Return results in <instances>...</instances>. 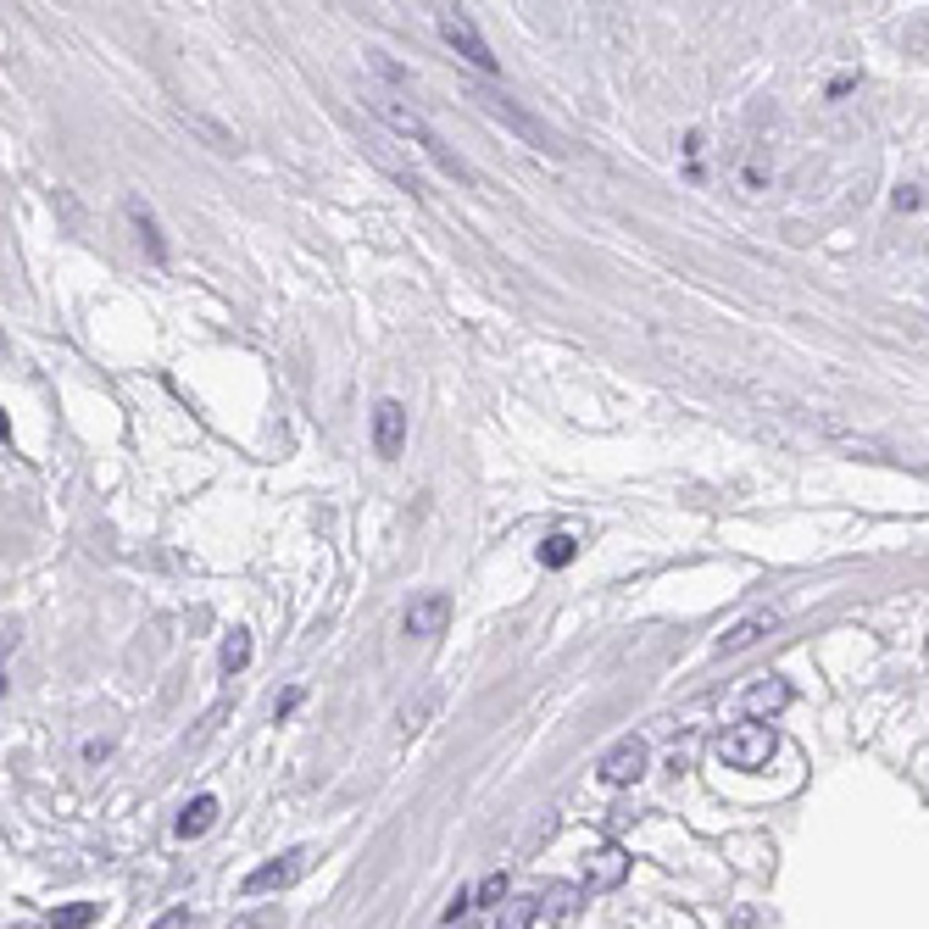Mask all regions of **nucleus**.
<instances>
[{"label":"nucleus","mask_w":929,"mask_h":929,"mask_svg":"<svg viewBox=\"0 0 929 929\" xmlns=\"http://www.w3.org/2000/svg\"><path fill=\"white\" fill-rule=\"evenodd\" d=\"M573 557H579V546H573V534H552V541L541 546V562H546V568H568Z\"/></svg>","instance_id":"obj_18"},{"label":"nucleus","mask_w":929,"mask_h":929,"mask_svg":"<svg viewBox=\"0 0 929 929\" xmlns=\"http://www.w3.org/2000/svg\"><path fill=\"white\" fill-rule=\"evenodd\" d=\"M228 929H268V924H262V918H234Z\"/></svg>","instance_id":"obj_23"},{"label":"nucleus","mask_w":929,"mask_h":929,"mask_svg":"<svg viewBox=\"0 0 929 929\" xmlns=\"http://www.w3.org/2000/svg\"><path fill=\"white\" fill-rule=\"evenodd\" d=\"M212 823H218V796H195V802L178 813V835L195 841V835H207Z\"/></svg>","instance_id":"obj_12"},{"label":"nucleus","mask_w":929,"mask_h":929,"mask_svg":"<svg viewBox=\"0 0 929 929\" xmlns=\"http://www.w3.org/2000/svg\"><path fill=\"white\" fill-rule=\"evenodd\" d=\"M646 757H652V752H646V741H634V735H629V741H618V746L602 757V779H607V785H634V779L646 773Z\"/></svg>","instance_id":"obj_8"},{"label":"nucleus","mask_w":929,"mask_h":929,"mask_svg":"<svg viewBox=\"0 0 929 929\" xmlns=\"http://www.w3.org/2000/svg\"><path fill=\"white\" fill-rule=\"evenodd\" d=\"M534 913H541V902H507L496 929H534Z\"/></svg>","instance_id":"obj_19"},{"label":"nucleus","mask_w":929,"mask_h":929,"mask_svg":"<svg viewBox=\"0 0 929 929\" xmlns=\"http://www.w3.org/2000/svg\"><path fill=\"white\" fill-rule=\"evenodd\" d=\"M768 629H779V612H768V607H763V612H752V618H741L735 629H723V634H718V652H723V657H735V652H746V646H757V641H763V634H768Z\"/></svg>","instance_id":"obj_9"},{"label":"nucleus","mask_w":929,"mask_h":929,"mask_svg":"<svg viewBox=\"0 0 929 929\" xmlns=\"http://www.w3.org/2000/svg\"><path fill=\"white\" fill-rule=\"evenodd\" d=\"M401 446H407V407L401 401H379L373 407V451L384 462H396Z\"/></svg>","instance_id":"obj_6"},{"label":"nucleus","mask_w":929,"mask_h":929,"mask_svg":"<svg viewBox=\"0 0 929 929\" xmlns=\"http://www.w3.org/2000/svg\"><path fill=\"white\" fill-rule=\"evenodd\" d=\"M439 39H446L457 57H468L479 73H496V67H501V62L491 57V45H484V34L473 28V17H468V12H457V7L439 12Z\"/></svg>","instance_id":"obj_3"},{"label":"nucleus","mask_w":929,"mask_h":929,"mask_svg":"<svg viewBox=\"0 0 929 929\" xmlns=\"http://www.w3.org/2000/svg\"><path fill=\"white\" fill-rule=\"evenodd\" d=\"M368 107H373V112H379L389 128H396L401 139H412V145H418V151H423V157H429L439 173H451V178H473V173H468V168H462V162L446 151V139H439V134L423 123V112H418V107L396 101V95H368Z\"/></svg>","instance_id":"obj_1"},{"label":"nucleus","mask_w":929,"mask_h":929,"mask_svg":"<svg viewBox=\"0 0 929 929\" xmlns=\"http://www.w3.org/2000/svg\"><path fill=\"white\" fill-rule=\"evenodd\" d=\"M896 212H918V189H896Z\"/></svg>","instance_id":"obj_22"},{"label":"nucleus","mask_w":929,"mask_h":929,"mask_svg":"<svg viewBox=\"0 0 929 929\" xmlns=\"http://www.w3.org/2000/svg\"><path fill=\"white\" fill-rule=\"evenodd\" d=\"M218 662H223V673H239V668H246V662H251V634L234 629L228 641H223V657H218Z\"/></svg>","instance_id":"obj_15"},{"label":"nucleus","mask_w":929,"mask_h":929,"mask_svg":"<svg viewBox=\"0 0 929 929\" xmlns=\"http://www.w3.org/2000/svg\"><path fill=\"white\" fill-rule=\"evenodd\" d=\"M579 896H591V891H584V885H546L534 902H541V913H552V918H568L579 907Z\"/></svg>","instance_id":"obj_13"},{"label":"nucleus","mask_w":929,"mask_h":929,"mask_svg":"<svg viewBox=\"0 0 929 929\" xmlns=\"http://www.w3.org/2000/svg\"><path fill=\"white\" fill-rule=\"evenodd\" d=\"M507 891H512V874L496 868V874H484V885L473 891V902H484V907H507Z\"/></svg>","instance_id":"obj_16"},{"label":"nucleus","mask_w":929,"mask_h":929,"mask_svg":"<svg viewBox=\"0 0 929 929\" xmlns=\"http://www.w3.org/2000/svg\"><path fill=\"white\" fill-rule=\"evenodd\" d=\"M184 924H189V913H184V907H173V913H162L151 929H184Z\"/></svg>","instance_id":"obj_21"},{"label":"nucleus","mask_w":929,"mask_h":929,"mask_svg":"<svg viewBox=\"0 0 929 929\" xmlns=\"http://www.w3.org/2000/svg\"><path fill=\"white\" fill-rule=\"evenodd\" d=\"M741 702H746V713H752V718L763 723V713L773 718L779 707H785V702H791V684H785V679H773V673H768V679H757V684H752V691H746Z\"/></svg>","instance_id":"obj_10"},{"label":"nucleus","mask_w":929,"mask_h":929,"mask_svg":"<svg viewBox=\"0 0 929 929\" xmlns=\"http://www.w3.org/2000/svg\"><path fill=\"white\" fill-rule=\"evenodd\" d=\"M773 746H779L773 723H757V718H746V723L729 729V735H718V757L729 768H763L773 757Z\"/></svg>","instance_id":"obj_2"},{"label":"nucleus","mask_w":929,"mask_h":929,"mask_svg":"<svg viewBox=\"0 0 929 929\" xmlns=\"http://www.w3.org/2000/svg\"><path fill=\"white\" fill-rule=\"evenodd\" d=\"M446 623H451V596L446 591H423L407 607V634H418V641H429V634H446Z\"/></svg>","instance_id":"obj_7"},{"label":"nucleus","mask_w":929,"mask_h":929,"mask_svg":"<svg viewBox=\"0 0 929 929\" xmlns=\"http://www.w3.org/2000/svg\"><path fill=\"white\" fill-rule=\"evenodd\" d=\"M128 218H134V228H139V239H145V251H151V257L162 262V257H168V246H162V234H157V218L145 212L139 201H128Z\"/></svg>","instance_id":"obj_14"},{"label":"nucleus","mask_w":929,"mask_h":929,"mask_svg":"<svg viewBox=\"0 0 929 929\" xmlns=\"http://www.w3.org/2000/svg\"><path fill=\"white\" fill-rule=\"evenodd\" d=\"M307 846H296V852H284V857H273V863H262L257 874H246V896H262V891H284V885H296V879L307 874Z\"/></svg>","instance_id":"obj_4"},{"label":"nucleus","mask_w":929,"mask_h":929,"mask_svg":"<svg viewBox=\"0 0 929 929\" xmlns=\"http://www.w3.org/2000/svg\"><path fill=\"white\" fill-rule=\"evenodd\" d=\"M479 107L491 112V117H501V123H512V128H518V134H523L529 145H534V151H552V139H546L541 128H534V123H529V117H523V112H518L512 101H501V95H479Z\"/></svg>","instance_id":"obj_11"},{"label":"nucleus","mask_w":929,"mask_h":929,"mask_svg":"<svg viewBox=\"0 0 929 929\" xmlns=\"http://www.w3.org/2000/svg\"><path fill=\"white\" fill-rule=\"evenodd\" d=\"M95 924V902H67L51 913V929H89Z\"/></svg>","instance_id":"obj_17"},{"label":"nucleus","mask_w":929,"mask_h":929,"mask_svg":"<svg viewBox=\"0 0 929 929\" xmlns=\"http://www.w3.org/2000/svg\"><path fill=\"white\" fill-rule=\"evenodd\" d=\"M429 707H434V696H418V702H407V707H401V729H407V735H412V729H423Z\"/></svg>","instance_id":"obj_20"},{"label":"nucleus","mask_w":929,"mask_h":929,"mask_svg":"<svg viewBox=\"0 0 929 929\" xmlns=\"http://www.w3.org/2000/svg\"><path fill=\"white\" fill-rule=\"evenodd\" d=\"M629 879V852L623 846H596L591 857H584V891H618Z\"/></svg>","instance_id":"obj_5"}]
</instances>
